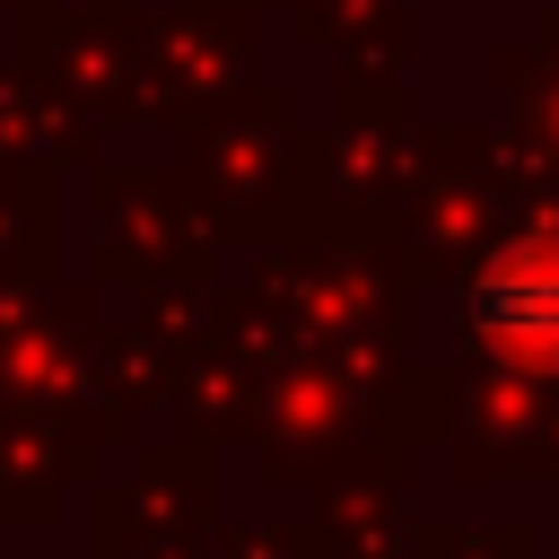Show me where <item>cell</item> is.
<instances>
[{"label":"cell","instance_id":"1","mask_svg":"<svg viewBox=\"0 0 559 559\" xmlns=\"http://www.w3.org/2000/svg\"><path fill=\"white\" fill-rule=\"evenodd\" d=\"M472 323H480L507 358L559 367V245H524V253L489 262L480 288H472Z\"/></svg>","mask_w":559,"mask_h":559}]
</instances>
